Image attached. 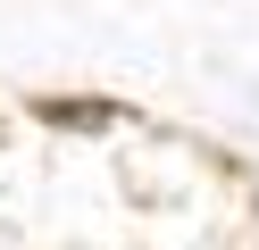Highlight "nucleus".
Here are the masks:
<instances>
[{
  "label": "nucleus",
  "instance_id": "obj_1",
  "mask_svg": "<svg viewBox=\"0 0 259 250\" xmlns=\"http://www.w3.org/2000/svg\"><path fill=\"white\" fill-rule=\"evenodd\" d=\"M42 117H51V125H59V117H67V125H101L109 100H42Z\"/></svg>",
  "mask_w": 259,
  "mask_h": 250
}]
</instances>
